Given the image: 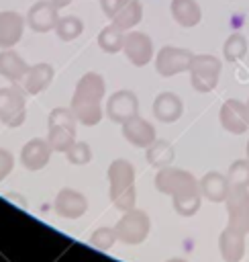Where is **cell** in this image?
I'll return each instance as SVG.
<instances>
[{"mask_svg": "<svg viewBox=\"0 0 249 262\" xmlns=\"http://www.w3.org/2000/svg\"><path fill=\"white\" fill-rule=\"evenodd\" d=\"M104 92H106V82L96 72H88L78 80L71 96V111L82 125L90 127L100 123Z\"/></svg>", "mask_w": 249, "mask_h": 262, "instance_id": "obj_1", "label": "cell"}, {"mask_svg": "<svg viewBox=\"0 0 249 262\" xmlns=\"http://www.w3.org/2000/svg\"><path fill=\"white\" fill-rule=\"evenodd\" d=\"M108 182H110V201L118 211H131L137 201L135 190V168L129 160H114L108 168Z\"/></svg>", "mask_w": 249, "mask_h": 262, "instance_id": "obj_2", "label": "cell"}, {"mask_svg": "<svg viewBox=\"0 0 249 262\" xmlns=\"http://www.w3.org/2000/svg\"><path fill=\"white\" fill-rule=\"evenodd\" d=\"M102 14L110 18V25L120 31H131L143 18V6L139 0H100Z\"/></svg>", "mask_w": 249, "mask_h": 262, "instance_id": "obj_3", "label": "cell"}, {"mask_svg": "<svg viewBox=\"0 0 249 262\" xmlns=\"http://www.w3.org/2000/svg\"><path fill=\"white\" fill-rule=\"evenodd\" d=\"M220 59L208 53L194 55L190 63V82L196 92H210L216 88L220 78Z\"/></svg>", "mask_w": 249, "mask_h": 262, "instance_id": "obj_4", "label": "cell"}, {"mask_svg": "<svg viewBox=\"0 0 249 262\" xmlns=\"http://www.w3.org/2000/svg\"><path fill=\"white\" fill-rule=\"evenodd\" d=\"M27 119L24 88L14 84L0 88V121L8 127H20Z\"/></svg>", "mask_w": 249, "mask_h": 262, "instance_id": "obj_5", "label": "cell"}, {"mask_svg": "<svg viewBox=\"0 0 249 262\" xmlns=\"http://www.w3.org/2000/svg\"><path fill=\"white\" fill-rule=\"evenodd\" d=\"M149 227H151L149 215L141 209H131V211H124V215L116 221L114 231H116V237L122 244L135 246V244H141L147 237Z\"/></svg>", "mask_w": 249, "mask_h": 262, "instance_id": "obj_6", "label": "cell"}, {"mask_svg": "<svg viewBox=\"0 0 249 262\" xmlns=\"http://www.w3.org/2000/svg\"><path fill=\"white\" fill-rule=\"evenodd\" d=\"M192 57H194V53L190 49L165 45L155 55V70H157L159 76L171 78V76H178L182 72H188L190 63H192Z\"/></svg>", "mask_w": 249, "mask_h": 262, "instance_id": "obj_7", "label": "cell"}, {"mask_svg": "<svg viewBox=\"0 0 249 262\" xmlns=\"http://www.w3.org/2000/svg\"><path fill=\"white\" fill-rule=\"evenodd\" d=\"M155 188L159 192H165V194H184V192H190V190H200L198 186V180L186 172V170H180V168H161L155 176Z\"/></svg>", "mask_w": 249, "mask_h": 262, "instance_id": "obj_8", "label": "cell"}, {"mask_svg": "<svg viewBox=\"0 0 249 262\" xmlns=\"http://www.w3.org/2000/svg\"><path fill=\"white\" fill-rule=\"evenodd\" d=\"M229 227H235L243 233L249 231V190L241 186H231L227 196Z\"/></svg>", "mask_w": 249, "mask_h": 262, "instance_id": "obj_9", "label": "cell"}, {"mask_svg": "<svg viewBox=\"0 0 249 262\" xmlns=\"http://www.w3.org/2000/svg\"><path fill=\"white\" fill-rule=\"evenodd\" d=\"M122 51L127 55V59L137 66V68H143L147 66L151 59H153V41L147 33H141V31H129L124 35V45H122Z\"/></svg>", "mask_w": 249, "mask_h": 262, "instance_id": "obj_10", "label": "cell"}, {"mask_svg": "<svg viewBox=\"0 0 249 262\" xmlns=\"http://www.w3.org/2000/svg\"><path fill=\"white\" fill-rule=\"evenodd\" d=\"M218 119H220V125L229 133L241 135L249 129V106H247V102H241L237 98H229L220 106Z\"/></svg>", "mask_w": 249, "mask_h": 262, "instance_id": "obj_11", "label": "cell"}, {"mask_svg": "<svg viewBox=\"0 0 249 262\" xmlns=\"http://www.w3.org/2000/svg\"><path fill=\"white\" fill-rule=\"evenodd\" d=\"M139 111V100L131 90H118L106 100V117L114 123H124L133 119Z\"/></svg>", "mask_w": 249, "mask_h": 262, "instance_id": "obj_12", "label": "cell"}, {"mask_svg": "<svg viewBox=\"0 0 249 262\" xmlns=\"http://www.w3.org/2000/svg\"><path fill=\"white\" fill-rule=\"evenodd\" d=\"M57 6L51 0H39L35 2L29 12H27V25L35 31V33H49L55 29L59 16H57Z\"/></svg>", "mask_w": 249, "mask_h": 262, "instance_id": "obj_13", "label": "cell"}, {"mask_svg": "<svg viewBox=\"0 0 249 262\" xmlns=\"http://www.w3.org/2000/svg\"><path fill=\"white\" fill-rule=\"evenodd\" d=\"M55 213L65 219H80L88 211V201L73 188H61L55 196Z\"/></svg>", "mask_w": 249, "mask_h": 262, "instance_id": "obj_14", "label": "cell"}, {"mask_svg": "<svg viewBox=\"0 0 249 262\" xmlns=\"http://www.w3.org/2000/svg\"><path fill=\"white\" fill-rule=\"evenodd\" d=\"M24 33V16L16 10H0V47H14Z\"/></svg>", "mask_w": 249, "mask_h": 262, "instance_id": "obj_15", "label": "cell"}, {"mask_svg": "<svg viewBox=\"0 0 249 262\" xmlns=\"http://www.w3.org/2000/svg\"><path fill=\"white\" fill-rule=\"evenodd\" d=\"M51 145L47 139L35 137L31 141H27L20 149V162L27 170H41L47 166L49 158H51Z\"/></svg>", "mask_w": 249, "mask_h": 262, "instance_id": "obj_16", "label": "cell"}, {"mask_svg": "<svg viewBox=\"0 0 249 262\" xmlns=\"http://www.w3.org/2000/svg\"><path fill=\"white\" fill-rule=\"evenodd\" d=\"M122 135L137 147H149L155 141V127L149 121L135 115L133 119L122 123Z\"/></svg>", "mask_w": 249, "mask_h": 262, "instance_id": "obj_17", "label": "cell"}, {"mask_svg": "<svg viewBox=\"0 0 249 262\" xmlns=\"http://www.w3.org/2000/svg\"><path fill=\"white\" fill-rule=\"evenodd\" d=\"M53 66L51 63H35L29 66L27 74L22 76V80L18 82L27 94H39L43 90H47V86L53 80Z\"/></svg>", "mask_w": 249, "mask_h": 262, "instance_id": "obj_18", "label": "cell"}, {"mask_svg": "<svg viewBox=\"0 0 249 262\" xmlns=\"http://www.w3.org/2000/svg\"><path fill=\"white\" fill-rule=\"evenodd\" d=\"M218 250L225 262H239L245 254V233L227 225L218 237Z\"/></svg>", "mask_w": 249, "mask_h": 262, "instance_id": "obj_19", "label": "cell"}, {"mask_svg": "<svg viewBox=\"0 0 249 262\" xmlns=\"http://www.w3.org/2000/svg\"><path fill=\"white\" fill-rule=\"evenodd\" d=\"M182 113H184V104L180 96L173 92H161L153 100V115L161 123H173L182 117Z\"/></svg>", "mask_w": 249, "mask_h": 262, "instance_id": "obj_20", "label": "cell"}, {"mask_svg": "<svg viewBox=\"0 0 249 262\" xmlns=\"http://www.w3.org/2000/svg\"><path fill=\"white\" fill-rule=\"evenodd\" d=\"M198 186H200L202 196L208 199V201H212V203L227 201L229 190H231L229 178L222 176L220 172H208V174H204V178L198 182Z\"/></svg>", "mask_w": 249, "mask_h": 262, "instance_id": "obj_21", "label": "cell"}, {"mask_svg": "<svg viewBox=\"0 0 249 262\" xmlns=\"http://www.w3.org/2000/svg\"><path fill=\"white\" fill-rule=\"evenodd\" d=\"M29 63L10 47V49H2L0 51V76L18 84L22 80V76L27 74Z\"/></svg>", "mask_w": 249, "mask_h": 262, "instance_id": "obj_22", "label": "cell"}, {"mask_svg": "<svg viewBox=\"0 0 249 262\" xmlns=\"http://www.w3.org/2000/svg\"><path fill=\"white\" fill-rule=\"evenodd\" d=\"M169 10H171L173 20L186 29L196 27L202 18V10H200V4L196 0H171Z\"/></svg>", "mask_w": 249, "mask_h": 262, "instance_id": "obj_23", "label": "cell"}, {"mask_svg": "<svg viewBox=\"0 0 249 262\" xmlns=\"http://www.w3.org/2000/svg\"><path fill=\"white\" fill-rule=\"evenodd\" d=\"M173 158H176L173 145L169 141H165V139H155L147 147V162L153 168H159V170L161 168H167V166H171Z\"/></svg>", "mask_w": 249, "mask_h": 262, "instance_id": "obj_24", "label": "cell"}, {"mask_svg": "<svg viewBox=\"0 0 249 262\" xmlns=\"http://www.w3.org/2000/svg\"><path fill=\"white\" fill-rule=\"evenodd\" d=\"M47 141L53 151H67L76 143V127L69 125H49Z\"/></svg>", "mask_w": 249, "mask_h": 262, "instance_id": "obj_25", "label": "cell"}, {"mask_svg": "<svg viewBox=\"0 0 249 262\" xmlns=\"http://www.w3.org/2000/svg\"><path fill=\"white\" fill-rule=\"evenodd\" d=\"M124 31H120L118 27L114 25H108L104 27L100 33H98V47L104 51V53H118L122 51V45H124Z\"/></svg>", "mask_w": 249, "mask_h": 262, "instance_id": "obj_26", "label": "cell"}, {"mask_svg": "<svg viewBox=\"0 0 249 262\" xmlns=\"http://www.w3.org/2000/svg\"><path fill=\"white\" fill-rule=\"evenodd\" d=\"M53 31H55L57 39H61V41H73V39H78L82 35L84 23H82V18H78L73 14L59 16V20H57V25H55Z\"/></svg>", "mask_w": 249, "mask_h": 262, "instance_id": "obj_27", "label": "cell"}, {"mask_svg": "<svg viewBox=\"0 0 249 262\" xmlns=\"http://www.w3.org/2000/svg\"><path fill=\"white\" fill-rule=\"evenodd\" d=\"M200 201H202L200 190H190V192H184V194H176L173 196V209L182 217H192L200 209Z\"/></svg>", "mask_w": 249, "mask_h": 262, "instance_id": "obj_28", "label": "cell"}, {"mask_svg": "<svg viewBox=\"0 0 249 262\" xmlns=\"http://www.w3.org/2000/svg\"><path fill=\"white\" fill-rule=\"evenodd\" d=\"M247 53V39L241 33H231L222 45V55L227 61H239Z\"/></svg>", "mask_w": 249, "mask_h": 262, "instance_id": "obj_29", "label": "cell"}, {"mask_svg": "<svg viewBox=\"0 0 249 262\" xmlns=\"http://www.w3.org/2000/svg\"><path fill=\"white\" fill-rule=\"evenodd\" d=\"M227 178L231 186L247 188L249 186V160H235L227 172Z\"/></svg>", "mask_w": 249, "mask_h": 262, "instance_id": "obj_30", "label": "cell"}, {"mask_svg": "<svg viewBox=\"0 0 249 262\" xmlns=\"http://www.w3.org/2000/svg\"><path fill=\"white\" fill-rule=\"evenodd\" d=\"M65 156H67V162H69V164H73V166H84V164H88V162L92 160V149H90L88 143L76 141V143L65 151Z\"/></svg>", "mask_w": 249, "mask_h": 262, "instance_id": "obj_31", "label": "cell"}, {"mask_svg": "<svg viewBox=\"0 0 249 262\" xmlns=\"http://www.w3.org/2000/svg\"><path fill=\"white\" fill-rule=\"evenodd\" d=\"M116 239H118V237H116L114 227H98V229L90 235V244H92L94 248H98V250H108V248H112Z\"/></svg>", "mask_w": 249, "mask_h": 262, "instance_id": "obj_32", "label": "cell"}, {"mask_svg": "<svg viewBox=\"0 0 249 262\" xmlns=\"http://www.w3.org/2000/svg\"><path fill=\"white\" fill-rule=\"evenodd\" d=\"M76 123H78V117L73 115V111L71 108H63V106L53 108L49 113V119H47V125H69V127H76Z\"/></svg>", "mask_w": 249, "mask_h": 262, "instance_id": "obj_33", "label": "cell"}, {"mask_svg": "<svg viewBox=\"0 0 249 262\" xmlns=\"http://www.w3.org/2000/svg\"><path fill=\"white\" fill-rule=\"evenodd\" d=\"M12 168H14V158H12V154L0 147V180H4V178L12 172Z\"/></svg>", "mask_w": 249, "mask_h": 262, "instance_id": "obj_34", "label": "cell"}, {"mask_svg": "<svg viewBox=\"0 0 249 262\" xmlns=\"http://www.w3.org/2000/svg\"><path fill=\"white\" fill-rule=\"evenodd\" d=\"M51 2H53V4L57 6V8H63V6H67V4L71 2V0H51Z\"/></svg>", "mask_w": 249, "mask_h": 262, "instance_id": "obj_35", "label": "cell"}, {"mask_svg": "<svg viewBox=\"0 0 249 262\" xmlns=\"http://www.w3.org/2000/svg\"><path fill=\"white\" fill-rule=\"evenodd\" d=\"M167 262H186V260H182V258H171V260H167Z\"/></svg>", "mask_w": 249, "mask_h": 262, "instance_id": "obj_36", "label": "cell"}, {"mask_svg": "<svg viewBox=\"0 0 249 262\" xmlns=\"http://www.w3.org/2000/svg\"><path fill=\"white\" fill-rule=\"evenodd\" d=\"M247 160H249V141H247Z\"/></svg>", "mask_w": 249, "mask_h": 262, "instance_id": "obj_37", "label": "cell"}, {"mask_svg": "<svg viewBox=\"0 0 249 262\" xmlns=\"http://www.w3.org/2000/svg\"><path fill=\"white\" fill-rule=\"evenodd\" d=\"M247 106H249V100H247Z\"/></svg>", "mask_w": 249, "mask_h": 262, "instance_id": "obj_38", "label": "cell"}]
</instances>
